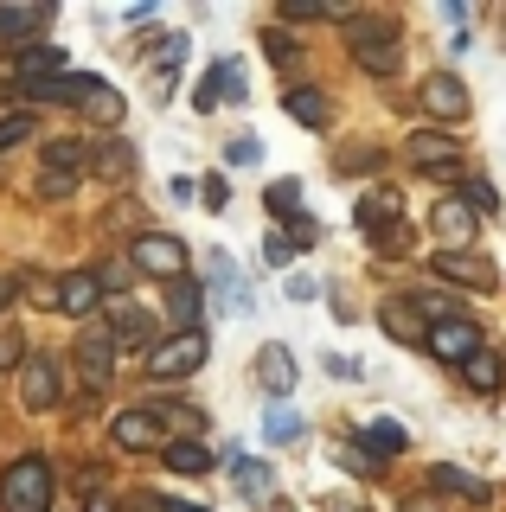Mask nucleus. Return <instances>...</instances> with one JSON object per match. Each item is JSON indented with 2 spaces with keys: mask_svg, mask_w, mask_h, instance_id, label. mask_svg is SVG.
<instances>
[{
  "mask_svg": "<svg viewBox=\"0 0 506 512\" xmlns=\"http://www.w3.org/2000/svg\"><path fill=\"white\" fill-rule=\"evenodd\" d=\"M45 77H65V52L58 45H20V90L45 84Z\"/></svg>",
  "mask_w": 506,
  "mask_h": 512,
  "instance_id": "4be33fe9",
  "label": "nucleus"
},
{
  "mask_svg": "<svg viewBox=\"0 0 506 512\" xmlns=\"http://www.w3.org/2000/svg\"><path fill=\"white\" fill-rule=\"evenodd\" d=\"M436 276L442 282H462V288H481V295H487V288H500V269L487 263L481 250H436Z\"/></svg>",
  "mask_w": 506,
  "mask_h": 512,
  "instance_id": "6e6552de",
  "label": "nucleus"
},
{
  "mask_svg": "<svg viewBox=\"0 0 506 512\" xmlns=\"http://www.w3.org/2000/svg\"><path fill=\"white\" fill-rule=\"evenodd\" d=\"M199 314H205V288L180 276V282L167 288V320H173L180 333H199Z\"/></svg>",
  "mask_w": 506,
  "mask_h": 512,
  "instance_id": "a211bd4d",
  "label": "nucleus"
},
{
  "mask_svg": "<svg viewBox=\"0 0 506 512\" xmlns=\"http://www.w3.org/2000/svg\"><path fill=\"white\" fill-rule=\"evenodd\" d=\"M109 340H116V352H154V314L135 308V301H116L109 308Z\"/></svg>",
  "mask_w": 506,
  "mask_h": 512,
  "instance_id": "9b49d317",
  "label": "nucleus"
},
{
  "mask_svg": "<svg viewBox=\"0 0 506 512\" xmlns=\"http://www.w3.org/2000/svg\"><path fill=\"white\" fill-rule=\"evenodd\" d=\"M231 480H237V493H250V500H270V468H263V461L237 455L231 461Z\"/></svg>",
  "mask_w": 506,
  "mask_h": 512,
  "instance_id": "c756f323",
  "label": "nucleus"
},
{
  "mask_svg": "<svg viewBox=\"0 0 506 512\" xmlns=\"http://www.w3.org/2000/svg\"><path fill=\"white\" fill-rule=\"evenodd\" d=\"M205 282L218 288V301H225V308H250V288H244V276L231 269L225 250H205Z\"/></svg>",
  "mask_w": 506,
  "mask_h": 512,
  "instance_id": "f3484780",
  "label": "nucleus"
},
{
  "mask_svg": "<svg viewBox=\"0 0 506 512\" xmlns=\"http://www.w3.org/2000/svg\"><path fill=\"white\" fill-rule=\"evenodd\" d=\"M263 45H270V58L282 64V71H289V64H295V52H302V45H295L289 32H263Z\"/></svg>",
  "mask_w": 506,
  "mask_h": 512,
  "instance_id": "a18cd8bd",
  "label": "nucleus"
},
{
  "mask_svg": "<svg viewBox=\"0 0 506 512\" xmlns=\"http://www.w3.org/2000/svg\"><path fill=\"white\" fill-rule=\"evenodd\" d=\"M45 20H52V7H0V32H7V39H20V32H39Z\"/></svg>",
  "mask_w": 506,
  "mask_h": 512,
  "instance_id": "7c9ffc66",
  "label": "nucleus"
},
{
  "mask_svg": "<svg viewBox=\"0 0 506 512\" xmlns=\"http://www.w3.org/2000/svg\"><path fill=\"white\" fill-rule=\"evenodd\" d=\"M263 199H270V212H276L282 224H289V218L302 224V218H308V212H302V186H295V180H270V192H263Z\"/></svg>",
  "mask_w": 506,
  "mask_h": 512,
  "instance_id": "c85d7f7f",
  "label": "nucleus"
},
{
  "mask_svg": "<svg viewBox=\"0 0 506 512\" xmlns=\"http://www.w3.org/2000/svg\"><path fill=\"white\" fill-rule=\"evenodd\" d=\"M84 512H116V506H109V500H84Z\"/></svg>",
  "mask_w": 506,
  "mask_h": 512,
  "instance_id": "864d4df0",
  "label": "nucleus"
},
{
  "mask_svg": "<svg viewBox=\"0 0 506 512\" xmlns=\"http://www.w3.org/2000/svg\"><path fill=\"white\" fill-rule=\"evenodd\" d=\"M26 365V340L20 333H0V372H20Z\"/></svg>",
  "mask_w": 506,
  "mask_h": 512,
  "instance_id": "c03bdc74",
  "label": "nucleus"
},
{
  "mask_svg": "<svg viewBox=\"0 0 506 512\" xmlns=\"http://www.w3.org/2000/svg\"><path fill=\"white\" fill-rule=\"evenodd\" d=\"M205 365V333H173L148 352V378L154 384H173V378H193Z\"/></svg>",
  "mask_w": 506,
  "mask_h": 512,
  "instance_id": "20e7f679",
  "label": "nucleus"
},
{
  "mask_svg": "<svg viewBox=\"0 0 506 512\" xmlns=\"http://www.w3.org/2000/svg\"><path fill=\"white\" fill-rule=\"evenodd\" d=\"M378 327H385L391 340H410V346H423V340H430V320L410 308V301H385V308H378Z\"/></svg>",
  "mask_w": 506,
  "mask_h": 512,
  "instance_id": "6ab92c4d",
  "label": "nucleus"
},
{
  "mask_svg": "<svg viewBox=\"0 0 506 512\" xmlns=\"http://www.w3.org/2000/svg\"><path fill=\"white\" fill-rule=\"evenodd\" d=\"M39 122L26 116V109H13V116H0V148H20V141H33Z\"/></svg>",
  "mask_w": 506,
  "mask_h": 512,
  "instance_id": "f704fd0d",
  "label": "nucleus"
},
{
  "mask_svg": "<svg viewBox=\"0 0 506 512\" xmlns=\"http://www.w3.org/2000/svg\"><path fill=\"white\" fill-rule=\"evenodd\" d=\"M129 263L148 269V276H161V282H180L186 276V244H180V237H167V231H141L135 244H129Z\"/></svg>",
  "mask_w": 506,
  "mask_h": 512,
  "instance_id": "39448f33",
  "label": "nucleus"
},
{
  "mask_svg": "<svg viewBox=\"0 0 506 512\" xmlns=\"http://www.w3.org/2000/svg\"><path fill=\"white\" fill-rule=\"evenodd\" d=\"M462 378H468V391L494 397L500 384H506V365H500V352H494V346H481V352H474V359L462 365Z\"/></svg>",
  "mask_w": 506,
  "mask_h": 512,
  "instance_id": "393cba45",
  "label": "nucleus"
},
{
  "mask_svg": "<svg viewBox=\"0 0 506 512\" xmlns=\"http://www.w3.org/2000/svg\"><path fill=\"white\" fill-rule=\"evenodd\" d=\"M77 173H39V199H71Z\"/></svg>",
  "mask_w": 506,
  "mask_h": 512,
  "instance_id": "37998d69",
  "label": "nucleus"
},
{
  "mask_svg": "<svg viewBox=\"0 0 506 512\" xmlns=\"http://www.w3.org/2000/svg\"><path fill=\"white\" fill-rule=\"evenodd\" d=\"M257 160H263V141H257V135L225 141V167H257Z\"/></svg>",
  "mask_w": 506,
  "mask_h": 512,
  "instance_id": "c9c22d12",
  "label": "nucleus"
},
{
  "mask_svg": "<svg viewBox=\"0 0 506 512\" xmlns=\"http://www.w3.org/2000/svg\"><path fill=\"white\" fill-rule=\"evenodd\" d=\"M430 493H455V500H468V506H494V487H487V480H474L468 468H449V461L430 474Z\"/></svg>",
  "mask_w": 506,
  "mask_h": 512,
  "instance_id": "2eb2a0df",
  "label": "nucleus"
},
{
  "mask_svg": "<svg viewBox=\"0 0 506 512\" xmlns=\"http://www.w3.org/2000/svg\"><path fill=\"white\" fill-rule=\"evenodd\" d=\"M135 167H141V154L129 148V141H90V173H97V180H109V186H129L135 180Z\"/></svg>",
  "mask_w": 506,
  "mask_h": 512,
  "instance_id": "ddd939ff",
  "label": "nucleus"
},
{
  "mask_svg": "<svg viewBox=\"0 0 506 512\" xmlns=\"http://www.w3.org/2000/svg\"><path fill=\"white\" fill-rule=\"evenodd\" d=\"M167 468L173 474H212V448L199 436H180V442H167Z\"/></svg>",
  "mask_w": 506,
  "mask_h": 512,
  "instance_id": "bb28decb",
  "label": "nucleus"
},
{
  "mask_svg": "<svg viewBox=\"0 0 506 512\" xmlns=\"http://www.w3.org/2000/svg\"><path fill=\"white\" fill-rule=\"evenodd\" d=\"M327 512H372V506L359 500V493H334V500H327Z\"/></svg>",
  "mask_w": 506,
  "mask_h": 512,
  "instance_id": "de8ad7c7",
  "label": "nucleus"
},
{
  "mask_svg": "<svg viewBox=\"0 0 506 512\" xmlns=\"http://www.w3.org/2000/svg\"><path fill=\"white\" fill-rule=\"evenodd\" d=\"M90 276H97V288H103V295H122V288L135 282V263H129V250H122V256H109V263H103V269H90Z\"/></svg>",
  "mask_w": 506,
  "mask_h": 512,
  "instance_id": "2f4dec72",
  "label": "nucleus"
},
{
  "mask_svg": "<svg viewBox=\"0 0 506 512\" xmlns=\"http://www.w3.org/2000/svg\"><path fill=\"white\" fill-rule=\"evenodd\" d=\"M346 45H353V64H359L366 77H398L404 45H398V26H391V20H366V13H346Z\"/></svg>",
  "mask_w": 506,
  "mask_h": 512,
  "instance_id": "f257e3e1",
  "label": "nucleus"
},
{
  "mask_svg": "<svg viewBox=\"0 0 506 512\" xmlns=\"http://www.w3.org/2000/svg\"><path fill=\"white\" fill-rule=\"evenodd\" d=\"M109 436H116V448H154L161 442V423H154L148 410H122L116 423H109Z\"/></svg>",
  "mask_w": 506,
  "mask_h": 512,
  "instance_id": "b1692460",
  "label": "nucleus"
},
{
  "mask_svg": "<svg viewBox=\"0 0 506 512\" xmlns=\"http://www.w3.org/2000/svg\"><path fill=\"white\" fill-rule=\"evenodd\" d=\"M359 231H366L372 250H385V256H404L410 250V224H404V212H398L391 192H372V199L359 205Z\"/></svg>",
  "mask_w": 506,
  "mask_h": 512,
  "instance_id": "7ed1b4c3",
  "label": "nucleus"
},
{
  "mask_svg": "<svg viewBox=\"0 0 506 512\" xmlns=\"http://www.w3.org/2000/svg\"><path fill=\"white\" fill-rule=\"evenodd\" d=\"M84 109H90V116H97V122H109V128H116V122H122V96H116V90H109V84H103L97 96H90V103H84Z\"/></svg>",
  "mask_w": 506,
  "mask_h": 512,
  "instance_id": "4c0bfd02",
  "label": "nucleus"
},
{
  "mask_svg": "<svg viewBox=\"0 0 506 512\" xmlns=\"http://www.w3.org/2000/svg\"><path fill=\"white\" fill-rule=\"evenodd\" d=\"M257 384H263L270 397H289V391H295V352H289V346H263V352H257Z\"/></svg>",
  "mask_w": 506,
  "mask_h": 512,
  "instance_id": "dca6fc26",
  "label": "nucleus"
},
{
  "mask_svg": "<svg viewBox=\"0 0 506 512\" xmlns=\"http://www.w3.org/2000/svg\"><path fill=\"white\" fill-rule=\"evenodd\" d=\"M71 352H77V372H84V384H90V391H103L109 372H116V340H109L103 320L77 333V346H71Z\"/></svg>",
  "mask_w": 506,
  "mask_h": 512,
  "instance_id": "423d86ee",
  "label": "nucleus"
},
{
  "mask_svg": "<svg viewBox=\"0 0 506 512\" xmlns=\"http://www.w3.org/2000/svg\"><path fill=\"white\" fill-rule=\"evenodd\" d=\"M398 512H442V500H436V493H410Z\"/></svg>",
  "mask_w": 506,
  "mask_h": 512,
  "instance_id": "09e8293b",
  "label": "nucleus"
},
{
  "mask_svg": "<svg viewBox=\"0 0 506 512\" xmlns=\"http://www.w3.org/2000/svg\"><path fill=\"white\" fill-rule=\"evenodd\" d=\"M103 84L97 77H45V84H7V96H39V103H90Z\"/></svg>",
  "mask_w": 506,
  "mask_h": 512,
  "instance_id": "4468645a",
  "label": "nucleus"
},
{
  "mask_svg": "<svg viewBox=\"0 0 506 512\" xmlns=\"http://www.w3.org/2000/svg\"><path fill=\"white\" fill-rule=\"evenodd\" d=\"M186 58V39L180 32H167V39H154V64H161V77H173V64Z\"/></svg>",
  "mask_w": 506,
  "mask_h": 512,
  "instance_id": "58836bf2",
  "label": "nucleus"
},
{
  "mask_svg": "<svg viewBox=\"0 0 506 512\" xmlns=\"http://www.w3.org/2000/svg\"><path fill=\"white\" fill-rule=\"evenodd\" d=\"M314 288H321V282H314V276H289V301H308Z\"/></svg>",
  "mask_w": 506,
  "mask_h": 512,
  "instance_id": "8fccbe9b",
  "label": "nucleus"
},
{
  "mask_svg": "<svg viewBox=\"0 0 506 512\" xmlns=\"http://www.w3.org/2000/svg\"><path fill=\"white\" fill-rule=\"evenodd\" d=\"M45 173H77V167H90V141H77V135H58V141H45Z\"/></svg>",
  "mask_w": 506,
  "mask_h": 512,
  "instance_id": "a878e982",
  "label": "nucleus"
},
{
  "mask_svg": "<svg viewBox=\"0 0 506 512\" xmlns=\"http://www.w3.org/2000/svg\"><path fill=\"white\" fill-rule=\"evenodd\" d=\"M135 512H173V500H161V493H141Z\"/></svg>",
  "mask_w": 506,
  "mask_h": 512,
  "instance_id": "3c124183",
  "label": "nucleus"
},
{
  "mask_svg": "<svg viewBox=\"0 0 506 512\" xmlns=\"http://www.w3.org/2000/svg\"><path fill=\"white\" fill-rule=\"evenodd\" d=\"M340 468H353V474H378V461H372L359 442H340Z\"/></svg>",
  "mask_w": 506,
  "mask_h": 512,
  "instance_id": "49530a36",
  "label": "nucleus"
},
{
  "mask_svg": "<svg viewBox=\"0 0 506 512\" xmlns=\"http://www.w3.org/2000/svg\"><path fill=\"white\" fill-rule=\"evenodd\" d=\"M385 167V154L378 148H353V154H340V173H378Z\"/></svg>",
  "mask_w": 506,
  "mask_h": 512,
  "instance_id": "79ce46f5",
  "label": "nucleus"
},
{
  "mask_svg": "<svg viewBox=\"0 0 506 512\" xmlns=\"http://www.w3.org/2000/svg\"><path fill=\"white\" fill-rule=\"evenodd\" d=\"M282 109H289V122H302V128H327V122H334V109H327V90H314V84L289 90V96H282Z\"/></svg>",
  "mask_w": 506,
  "mask_h": 512,
  "instance_id": "aec40b11",
  "label": "nucleus"
},
{
  "mask_svg": "<svg viewBox=\"0 0 506 512\" xmlns=\"http://www.w3.org/2000/svg\"><path fill=\"white\" fill-rule=\"evenodd\" d=\"M263 256H270L276 269H289V263H295V237H289V231L276 224V231H270V244H263Z\"/></svg>",
  "mask_w": 506,
  "mask_h": 512,
  "instance_id": "a19ab883",
  "label": "nucleus"
},
{
  "mask_svg": "<svg viewBox=\"0 0 506 512\" xmlns=\"http://www.w3.org/2000/svg\"><path fill=\"white\" fill-rule=\"evenodd\" d=\"M97 301H103V288H97L90 269H71V276L58 282V314H90Z\"/></svg>",
  "mask_w": 506,
  "mask_h": 512,
  "instance_id": "412c9836",
  "label": "nucleus"
},
{
  "mask_svg": "<svg viewBox=\"0 0 506 512\" xmlns=\"http://www.w3.org/2000/svg\"><path fill=\"white\" fill-rule=\"evenodd\" d=\"M423 346H430L436 359H449V365H468V359H474V352H481L487 340H481V327H474V320L462 314V320H436Z\"/></svg>",
  "mask_w": 506,
  "mask_h": 512,
  "instance_id": "1a4fd4ad",
  "label": "nucleus"
},
{
  "mask_svg": "<svg viewBox=\"0 0 506 512\" xmlns=\"http://www.w3.org/2000/svg\"><path fill=\"white\" fill-rule=\"evenodd\" d=\"M218 103H225V64H212V71L199 77V90H193V109H199V116H212Z\"/></svg>",
  "mask_w": 506,
  "mask_h": 512,
  "instance_id": "473e14b6",
  "label": "nucleus"
},
{
  "mask_svg": "<svg viewBox=\"0 0 506 512\" xmlns=\"http://www.w3.org/2000/svg\"><path fill=\"white\" fill-rule=\"evenodd\" d=\"M0 512H52V468H45V455H20L0 474Z\"/></svg>",
  "mask_w": 506,
  "mask_h": 512,
  "instance_id": "f03ea898",
  "label": "nucleus"
},
{
  "mask_svg": "<svg viewBox=\"0 0 506 512\" xmlns=\"http://www.w3.org/2000/svg\"><path fill=\"white\" fill-rule=\"evenodd\" d=\"M417 103L430 109L436 122H462L468 116V90H462V77H449V71L423 77V96H417Z\"/></svg>",
  "mask_w": 506,
  "mask_h": 512,
  "instance_id": "f8f14e48",
  "label": "nucleus"
},
{
  "mask_svg": "<svg viewBox=\"0 0 506 512\" xmlns=\"http://www.w3.org/2000/svg\"><path fill=\"white\" fill-rule=\"evenodd\" d=\"M58 397H65V372H58L45 352H39V359H26L20 365V404L26 410H52Z\"/></svg>",
  "mask_w": 506,
  "mask_h": 512,
  "instance_id": "9d476101",
  "label": "nucleus"
},
{
  "mask_svg": "<svg viewBox=\"0 0 506 512\" xmlns=\"http://www.w3.org/2000/svg\"><path fill=\"white\" fill-rule=\"evenodd\" d=\"M199 205H205V212H225V205H231L225 173H205V180H199Z\"/></svg>",
  "mask_w": 506,
  "mask_h": 512,
  "instance_id": "ea45409f",
  "label": "nucleus"
},
{
  "mask_svg": "<svg viewBox=\"0 0 506 512\" xmlns=\"http://www.w3.org/2000/svg\"><path fill=\"white\" fill-rule=\"evenodd\" d=\"M404 160L417 173H455V160H462V148H455L449 128H417V135L404 141Z\"/></svg>",
  "mask_w": 506,
  "mask_h": 512,
  "instance_id": "0eeeda50",
  "label": "nucleus"
},
{
  "mask_svg": "<svg viewBox=\"0 0 506 512\" xmlns=\"http://www.w3.org/2000/svg\"><path fill=\"white\" fill-rule=\"evenodd\" d=\"M263 436H270V442H295V436H302V416H295L289 404H270V416H263Z\"/></svg>",
  "mask_w": 506,
  "mask_h": 512,
  "instance_id": "72a5a7b5",
  "label": "nucleus"
},
{
  "mask_svg": "<svg viewBox=\"0 0 506 512\" xmlns=\"http://www.w3.org/2000/svg\"><path fill=\"white\" fill-rule=\"evenodd\" d=\"M359 448H366L372 461H385V455H404L410 436H404V423H372L366 436H359Z\"/></svg>",
  "mask_w": 506,
  "mask_h": 512,
  "instance_id": "cd10ccee",
  "label": "nucleus"
},
{
  "mask_svg": "<svg viewBox=\"0 0 506 512\" xmlns=\"http://www.w3.org/2000/svg\"><path fill=\"white\" fill-rule=\"evenodd\" d=\"M20 295V276H0V314H7V301Z\"/></svg>",
  "mask_w": 506,
  "mask_h": 512,
  "instance_id": "603ef678",
  "label": "nucleus"
},
{
  "mask_svg": "<svg viewBox=\"0 0 506 512\" xmlns=\"http://www.w3.org/2000/svg\"><path fill=\"white\" fill-rule=\"evenodd\" d=\"M474 224H481V218H474L462 199H442V205H436V231H442V250H449V244H455V250H468Z\"/></svg>",
  "mask_w": 506,
  "mask_h": 512,
  "instance_id": "5701e85b",
  "label": "nucleus"
},
{
  "mask_svg": "<svg viewBox=\"0 0 506 512\" xmlns=\"http://www.w3.org/2000/svg\"><path fill=\"white\" fill-rule=\"evenodd\" d=\"M462 205H468V212H474V218H487V212H500V199H494V186H487V180H468V186H462Z\"/></svg>",
  "mask_w": 506,
  "mask_h": 512,
  "instance_id": "e433bc0d",
  "label": "nucleus"
}]
</instances>
